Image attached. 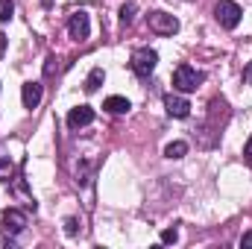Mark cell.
<instances>
[{
	"label": "cell",
	"instance_id": "8fae6325",
	"mask_svg": "<svg viewBox=\"0 0 252 249\" xmlns=\"http://www.w3.org/2000/svg\"><path fill=\"white\" fill-rule=\"evenodd\" d=\"M103 109H106L109 115H126L132 106H129V100H126V97H109V100L103 103Z\"/></svg>",
	"mask_w": 252,
	"mask_h": 249
},
{
	"label": "cell",
	"instance_id": "277c9868",
	"mask_svg": "<svg viewBox=\"0 0 252 249\" xmlns=\"http://www.w3.org/2000/svg\"><path fill=\"white\" fill-rule=\"evenodd\" d=\"M132 70H135V76H141V79H147L153 70H156V64H158V53L156 50H150V47H141V50H135L132 53Z\"/></svg>",
	"mask_w": 252,
	"mask_h": 249
},
{
	"label": "cell",
	"instance_id": "d6986e66",
	"mask_svg": "<svg viewBox=\"0 0 252 249\" xmlns=\"http://www.w3.org/2000/svg\"><path fill=\"white\" fill-rule=\"evenodd\" d=\"M241 247L252 249V232H247V235H244V238H241Z\"/></svg>",
	"mask_w": 252,
	"mask_h": 249
},
{
	"label": "cell",
	"instance_id": "44dd1931",
	"mask_svg": "<svg viewBox=\"0 0 252 249\" xmlns=\"http://www.w3.org/2000/svg\"><path fill=\"white\" fill-rule=\"evenodd\" d=\"M244 79H247V82H252V62H250V67L244 70Z\"/></svg>",
	"mask_w": 252,
	"mask_h": 249
},
{
	"label": "cell",
	"instance_id": "7c38bea8",
	"mask_svg": "<svg viewBox=\"0 0 252 249\" xmlns=\"http://www.w3.org/2000/svg\"><path fill=\"white\" fill-rule=\"evenodd\" d=\"M103 79H106V73H103V67H94L91 73H88V79H85V91L88 94H94L100 85H103Z\"/></svg>",
	"mask_w": 252,
	"mask_h": 249
},
{
	"label": "cell",
	"instance_id": "6da1fadb",
	"mask_svg": "<svg viewBox=\"0 0 252 249\" xmlns=\"http://www.w3.org/2000/svg\"><path fill=\"white\" fill-rule=\"evenodd\" d=\"M202 70H196L193 64H179L176 70H173V88L176 91H182V94H190V91H196L199 85H202Z\"/></svg>",
	"mask_w": 252,
	"mask_h": 249
},
{
	"label": "cell",
	"instance_id": "5b68a950",
	"mask_svg": "<svg viewBox=\"0 0 252 249\" xmlns=\"http://www.w3.org/2000/svg\"><path fill=\"white\" fill-rule=\"evenodd\" d=\"M241 6L235 3V0H220L217 6H214V18H217V24L220 27H226V30H235L238 24H241Z\"/></svg>",
	"mask_w": 252,
	"mask_h": 249
},
{
	"label": "cell",
	"instance_id": "e0dca14e",
	"mask_svg": "<svg viewBox=\"0 0 252 249\" xmlns=\"http://www.w3.org/2000/svg\"><path fill=\"white\" fill-rule=\"evenodd\" d=\"M64 232H67V235H76V232H79V220H76V217H67V220H64Z\"/></svg>",
	"mask_w": 252,
	"mask_h": 249
},
{
	"label": "cell",
	"instance_id": "8992f818",
	"mask_svg": "<svg viewBox=\"0 0 252 249\" xmlns=\"http://www.w3.org/2000/svg\"><path fill=\"white\" fill-rule=\"evenodd\" d=\"M147 27L156 32V35H173L179 30V21L167 12H150L147 15Z\"/></svg>",
	"mask_w": 252,
	"mask_h": 249
},
{
	"label": "cell",
	"instance_id": "ffe728a7",
	"mask_svg": "<svg viewBox=\"0 0 252 249\" xmlns=\"http://www.w3.org/2000/svg\"><path fill=\"white\" fill-rule=\"evenodd\" d=\"M244 156H247V161L252 164V138H250V144H247V153H244Z\"/></svg>",
	"mask_w": 252,
	"mask_h": 249
},
{
	"label": "cell",
	"instance_id": "7a4b0ae2",
	"mask_svg": "<svg viewBox=\"0 0 252 249\" xmlns=\"http://www.w3.org/2000/svg\"><path fill=\"white\" fill-rule=\"evenodd\" d=\"M0 226H3V238H6V241H15V238L27 229V211H21V208H6Z\"/></svg>",
	"mask_w": 252,
	"mask_h": 249
},
{
	"label": "cell",
	"instance_id": "30bf717a",
	"mask_svg": "<svg viewBox=\"0 0 252 249\" xmlns=\"http://www.w3.org/2000/svg\"><path fill=\"white\" fill-rule=\"evenodd\" d=\"M21 100H24V109H35L41 103V82H24Z\"/></svg>",
	"mask_w": 252,
	"mask_h": 249
},
{
	"label": "cell",
	"instance_id": "9c48e42d",
	"mask_svg": "<svg viewBox=\"0 0 252 249\" xmlns=\"http://www.w3.org/2000/svg\"><path fill=\"white\" fill-rule=\"evenodd\" d=\"M91 121H94V109L91 106H76V109L67 112V126L70 129H82V126H88Z\"/></svg>",
	"mask_w": 252,
	"mask_h": 249
},
{
	"label": "cell",
	"instance_id": "52a82bcc",
	"mask_svg": "<svg viewBox=\"0 0 252 249\" xmlns=\"http://www.w3.org/2000/svg\"><path fill=\"white\" fill-rule=\"evenodd\" d=\"M88 32H91V18H88V12H82V9L73 12L70 21H67V35H70L73 41H85Z\"/></svg>",
	"mask_w": 252,
	"mask_h": 249
},
{
	"label": "cell",
	"instance_id": "5bb4252c",
	"mask_svg": "<svg viewBox=\"0 0 252 249\" xmlns=\"http://www.w3.org/2000/svg\"><path fill=\"white\" fill-rule=\"evenodd\" d=\"M135 12H138L135 3H124V6H121V24H124V27H129V24L135 21Z\"/></svg>",
	"mask_w": 252,
	"mask_h": 249
},
{
	"label": "cell",
	"instance_id": "603a6c76",
	"mask_svg": "<svg viewBox=\"0 0 252 249\" xmlns=\"http://www.w3.org/2000/svg\"><path fill=\"white\" fill-rule=\"evenodd\" d=\"M41 3H50V0H41Z\"/></svg>",
	"mask_w": 252,
	"mask_h": 249
},
{
	"label": "cell",
	"instance_id": "3957f363",
	"mask_svg": "<svg viewBox=\"0 0 252 249\" xmlns=\"http://www.w3.org/2000/svg\"><path fill=\"white\" fill-rule=\"evenodd\" d=\"M229 121V103L223 100V97H214L211 103H208V121L202 129H214V135H220L223 132V126Z\"/></svg>",
	"mask_w": 252,
	"mask_h": 249
},
{
	"label": "cell",
	"instance_id": "2e32d148",
	"mask_svg": "<svg viewBox=\"0 0 252 249\" xmlns=\"http://www.w3.org/2000/svg\"><path fill=\"white\" fill-rule=\"evenodd\" d=\"M179 241V232L176 229H164L161 232V244H176Z\"/></svg>",
	"mask_w": 252,
	"mask_h": 249
},
{
	"label": "cell",
	"instance_id": "4fadbf2b",
	"mask_svg": "<svg viewBox=\"0 0 252 249\" xmlns=\"http://www.w3.org/2000/svg\"><path fill=\"white\" fill-rule=\"evenodd\" d=\"M185 153H188V144H185V141H173V144L164 147V156H167V158H182Z\"/></svg>",
	"mask_w": 252,
	"mask_h": 249
},
{
	"label": "cell",
	"instance_id": "ba28073f",
	"mask_svg": "<svg viewBox=\"0 0 252 249\" xmlns=\"http://www.w3.org/2000/svg\"><path fill=\"white\" fill-rule=\"evenodd\" d=\"M164 109H167L170 118H179V121H185L190 115V103L185 97H179V94H167L164 97Z\"/></svg>",
	"mask_w": 252,
	"mask_h": 249
},
{
	"label": "cell",
	"instance_id": "ac0fdd59",
	"mask_svg": "<svg viewBox=\"0 0 252 249\" xmlns=\"http://www.w3.org/2000/svg\"><path fill=\"white\" fill-rule=\"evenodd\" d=\"M9 173H12V161H9V156L0 153V176H9Z\"/></svg>",
	"mask_w": 252,
	"mask_h": 249
},
{
	"label": "cell",
	"instance_id": "9a60e30c",
	"mask_svg": "<svg viewBox=\"0 0 252 249\" xmlns=\"http://www.w3.org/2000/svg\"><path fill=\"white\" fill-rule=\"evenodd\" d=\"M12 12H15V3L12 0H0V21H9Z\"/></svg>",
	"mask_w": 252,
	"mask_h": 249
},
{
	"label": "cell",
	"instance_id": "7402d4cb",
	"mask_svg": "<svg viewBox=\"0 0 252 249\" xmlns=\"http://www.w3.org/2000/svg\"><path fill=\"white\" fill-rule=\"evenodd\" d=\"M3 50H6V38H3V32H0V56H3Z\"/></svg>",
	"mask_w": 252,
	"mask_h": 249
}]
</instances>
